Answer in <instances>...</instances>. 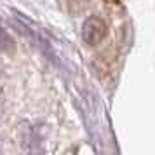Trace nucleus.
Wrapping results in <instances>:
<instances>
[{
    "mask_svg": "<svg viewBox=\"0 0 155 155\" xmlns=\"http://www.w3.org/2000/svg\"><path fill=\"white\" fill-rule=\"evenodd\" d=\"M16 49V44L12 40V37L9 35L4 28H0V51L4 52H12Z\"/></svg>",
    "mask_w": 155,
    "mask_h": 155,
    "instance_id": "f03ea898",
    "label": "nucleus"
},
{
    "mask_svg": "<svg viewBox=\"0 0 155 155\" xmlns=\"http://www.w3.org/2000/svg\"><path fill=\"white\" fill-rule=\"evenodd\" d=\"M108 33L106 23L98 18V16H91L87 18L82 25V40L87 45H98Z\"/></svg>",
    "mask_w": 155,
    "mask_h": 155,
    "instance_id": "f257e3e1",
    "label": "nucleus"
}]
</instances>
